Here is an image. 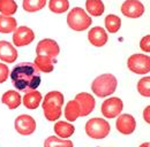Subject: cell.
Returning <instances> with one entry per match:
<instances>
[{"label":"cell","instance_id":"1","mask_svg":"<svg viewBox=\"0 0 150 147\" xmlns=\"http://www.w3.org/2000/svg\"><path fill=\"white\" fill-rule=\"evenodd\" d=\"M13 85L20 91H33L40 85V74L31 62H22L9 73Z\"/></svg>","mask_w":150,"mask_h":147},{"label":"cell","instance_id":"2","mask_svg":"<svg viewBox=\"0 0 150 147\" xmlns=\"http://www.w3.org/2000/svg\"><path fill=\"white\" fill-rule=\"evenodd\" d=\"M117 78L112 74H103L98 76L91 84V90L95 95L99 98H105L113 94L117 90Z\"/></svg>","mask_w":150,"mask_h":147},{"label":"cell","instance_id":"3","mask_svg":"<svg viewBox=\"0 0 150 147\" xmlns=\"http://www.w3.org/2000/svg\"><path fill=\"white\" fill-rule=\"evenodd\" d=\"M93 20L81 7H74L67 15V24L74 31H84L90 28Z\"/></svg>","mask_w":150,"mask_h":147},{"label":"cell","instance_id":"4","mask_svg":"<svg viewBox=\"0 0 150 147\" xmlns=\"http://www.w3.org/2000/svg\"><path fill=\"white\" fill-rule=\"evenodd\" d=\"M86 133L93 139L106 138L111 131V125L106 120L94 117L86 123Z\"/></svg>","mask_w":150,"mask_h":147},{"label":"cell","instance_id":"5","mask_svg":"<svg viewBox=\"0 0 150 147\" xmlns=\"http://www.w3.org/2000/svg\"><path fill=\"white\" fill-rule=\"evenodd\" d=\"M127 67L136 75H146L150 71V57L146 54H133L127 60Z\"/></svg>","mask_w":150,"mask_h":147},{"label":"cell","instance_id":"6","mask_svg":"<svg viewBox=\"0 0 150 147\" xmlns=\"http://www.w3.org/2000/svg\"><path fill=\"white\" fill-rule=\"evenodd\" d=\"M124 104L120 98H109L102 104V114L106 118H114L122 111Z\"/></svg>","mask_w":150,"mask_h":147},{"label":"cell","instance_id":"7","mask_svg":"<svg viewBox=\"0 0 150 147\" xmlns=\"http://www.w3.org/2000/svg\"><path fill=\"white\" fill-rule=\"evenodd\" d=\"M36 53L39 56H47L51 59H56L60 53V47L56 40L53 39H43L37 44Z\"/></svg>","mask_w":150,"mask_h":147},{"label":"cell","instance_id":"8","mask_svg":"<svg viewBox=\"0 0 150 147\" xmlns=\"http://www.w3.org/2000/svg\"><path fill=\"white\" fill-rule=\"evenodd\" d=\"M74 100L76 101V104H77V107H79V110H80V116L81 117L88 116L95 109L96 101H95L94 97L90 93L81 92V93L76 94Z\"/></svg>","mask_w":150,"mask_h":147},{"label":"cell","instance_id":"9","mask_svg":"<svg viewBox=\"0 0 150 147\" xmlns=\"http://www.w3.org/2000/svg\"><path fill=\"white\" fill-rule=\"evenodd\" d=\"M15 130L22 136H30L36 130V121L30 115H20L15 120Z\"/></svg>","mask_w":150,"mask_h":147},{"label":"cell","instance_id":"10","mask_svg":"<svg viewBox=\"0 0 150 147\" xmlns=\"http://www.w3.org/2000/svg\"><path fill=\"white\" fill-rule=\"evenodd\" d=\"M35 39V32L28 27H19L13 34V43L16 47H23L31 44Z\"/></svg>","mask_w":150,"mask_h":147},{"label":"cell","instance_id":"11","mask_svg":"<svg viewBox=\"0 0 150 147\" xmlns=\"http://www.w3.org/2000/svg\"><path fill=\"white\" fill-rule=\"evenodd\" d=\"M121 13L129 18H139L144 13V6L139 0H126L121 5Z\"/></svg>","mask_w":150,"mask_h":147},{"label":"cell","instance_id":"12","mask_svg":"<svg viewBox=\"0 0 150 147\" xmlns=\"http://www.w3.org/2000/svg\"><path fill=\"white\" fill-rule=\"evenodd\" d=\"M117 130L122 134H131L136 129V121L129 114H122L115 122Z\"/></svg>","mask_w":150,"mask_h":147},{"label":"cell","instance_id":"13","mask_svg":"<svg viewBox=\"0 0 150 147\" xmlns=\"http://www.w3.org/2000/svg\"><path fill=\"white\" fill-rule=\"evenodd\" d=\"M16 48L6 40H0V60L6 63H14L18 59Z\"/></svg>","mask_w":150,"mask_h":147},{"label":"cell","instance_id":"14","mask_svg":"<svg viewBox=\"0 0 150 147\" xmlns=\"http://www.w3.org/2000/svg\"><path fill=\"white\" fill-rule=\"evenodd\" d=\"M88 39L90 41V44L95 47H102L108 43V34L106 31L100 28V27H95L93 29H90L89 34H88Z\"/></svg>","mask_w":150,"mask_h":147},{"label":"cell","instance_id":"15","mask_svg":"<svg viewBox=\"0 0 150 147\" xmlns=\"http://www.w3.org/2000/svg\"><path fill=\"white\" fill-rule=\"evenodd\" d=\"M42 99H43V97H42L40 92L33 90V91L25 92V94L22 99V104L28 109H37L42 102Z\"/></svg>","mask_w":150,"mask_h":147},{"label":"cell","instance_id":"16","mask_svg":"<svg viewBox=\"0 0 150 147\" xmlns=\"http://www.w3.org/2000/svg\"><path fill=\"white\" fill-rule=\"evenodd\" d=\"M1 102L6 105L9 109H16L22 102L21 94L16 91H7L1 97Z\"/></svg>","mask_w":150,"mask_h":147},{"label":"cell","instance_id":"17","mask_svg":"<svg viewBox=\"0 0 150 147\" xmlns=\"http://www.w3.org/2000/svg\"><path fill=\"white\" fill-rule=\"evenodd\" d=\"M42 106H43L44 116H45V118H46L47 121L54 122V121L60 118L61 113H62V110H61L62 107H59V106H57V105L49 104V102H43Z\"/></svg>","mask_w":150,"mask_h":147},{"label":"cell","instance_id":"18","mask_svg":"<svg viewBox=\"0 0 150 147\" xmlns=\"http://www.w3.org/2000/svg\"><path fill=\"white\" fill-rule=\"evenodd\" d=\"M75 131V127L65 121H58L54 124V132L59 138H69Z\"/></svg>","mask_w":150,"mask_h":147},{"label":"cell","instance_id":"19","mask_svg":"<svg viewBox=\"0 0 150 147\" xmlns=\"http://www.w3.org/2000/svg\"><path fill=\"white\" fill-rule=\"evenodd\" d=\"M35 67L37 68L39 73H51L54 69V64H53V59L47 57V56H39L37 55L34 62Z\"/></svg>","mask_w":150,"mask_h":147},{"label":"cell","instance_id":"20","mask_svg":"<svg viewBox=\"0 0 150 147\" xmlns=\"http://www.w3.org/2000/svg\"><path fill=\"white\" fill-rule=\"evenodd\" d=\"M18 28L16 18L13 16L0 15V34H11L14 32Z\"/></svg>","mask_w":150,"mask_h":147},{"label":"cell","instance_id":"21","mask_svg":"<svg viewBox=\"0 0 150 147\" xmlns=\"http://www.w3.org/2000/svg\"><path fill=\"white\" fill-rule=\"evenodd\" d=\"M86 8L87 12L91 16H100L103 15L105 8L102 0H87L86 1Z\"/></svg>","mask_w":150,"mask_h":147},{"label":"cell","instance_id":"22","mask_svg":"<svg viewBox=\"0 0 150 147\" xmlns=\"http://www.w3.org/2000/svg\"><path fill=\"white\" fill-rule=\"evenodd\" d=\"M105 28L110 34H115L121 28V18L114 14H109L105 18Z\"/></svg>","mask_w":150,"mask_h":147},{"label":"cell","instance_id":"23","mask_svg":"<svg viewBox=\"0 0 150 147\" xmlns=\"http://www.w3.org/2000/svg\"><path fill=\"white\" fill-rule=\"evenodd\" d=\"M65 117L68 122H74L80 117V110L75 100H71L65 107Z\"/></svg>","mask_w":150,"mask_h":147},{"label":"cell","instance_id":"24","mask_svg":"<svg viewBox=\"0 0 150 147\" xmlns=\"http://www.w3.org/2000/svg\"><path fill=\"white\" fill-rule=\"evenodd\" d=\"M18 10V4L14 0H0V13L5 16H12Z\"/></svg>","mask_w":150,"mask_h":147},{"label":"cell","instance_id":"25","mask_svg":"<svg viewBox=\"0 0 150 147\" xmlns=\"http://www.w3.org/2000/svg\"><path fill=\"white\" fill-rule=\"evenodd\" d=\"M44 147H73V143L68 139H61L54 136H50L44 141Z\"/></svg>","mask_w":150,"mask_h":147},{"label":"cell","instance_id":"26","mask_svg":"<svg viewBox=\"0 0 150 147\" xmlns=\"http://www.w3.org/2000/svg\"><path fill=\"white\" fill-rule=\"evenodd\" d=\"M49 8L56 14H62L69 9V2L68 0H50Z\"/></svg>","mask_w":150,"mask_h":147},{"label":"cell","instance_id":"27","mask_svg":"<svg viewBox=\"0 0 150 147\" xmlns=\"http://www.w3.org/2000/svg\"><path fill=\"white\" fill-rule=\"evenodd\" d=\"M46 5V0H23V9L29 13H35L43 9Z\"/></svg>","mask_w":150,"mask_h":147},{"label":"cell","instance_id":"28","mask_svg":"<svg viewBox=\"0 0 150 147\" xmlns=\"http://www.w3.org/2000/svg\"><path fill=\"white\" fill-rule=\"evenodd\" d=\"M43 102H49V104L57 105L59 107H62V105H64V94L59 91L49 92L44 97V101Z\"/></svg>","mask_w":150,"mask_h":147},{"label":"cell","instance_id":"29","mask_svg":"<svg viewBox=\"0 0 150 147\" xmlns=\"http://www.w3.org/2000/svg\"><path fill=\"white\" fill-rule=\"evenodd\" d=\"M137 91L143 97H150V77L146 76L143 78H141L137 83Z\"/></svg>","mask_w":150,"mask_h":147},{"label":"cell","instance_id":"30","mask_svg":"<svg viewBox=\"0 0 150 147\" xmlns=\"http://www.w3.org/2000/svg\"><path fill=\"white\" fill-rule=\"evenodd\" d=\"M8 76H9V69H8L7 64L0 63V84L5 83L8 78Z\"/></svg>","mask_w":150,"mask_h":147},{"label":"cell","instance_id":"31","mask_svg":"<svg viewBox=\"0 0 150 147\" xmlns=\"http://www.w3.org/2000/svg\"><path fill=\"white\" fill-rule=\"evenodd\" d=\"M140 48L146 52V53H149L150 52V36L147 35L146 37H143L140 41Z\"/></svg>","mask_w":150,"mask_h":147},{"label":"cell","instance_id":"32","mask_svg":"<svg viewBox=\"0 0 150 147\" xmlns=\"http://www.w3.org/2000/svg\"><path fill=\"white\" fill-rule=\"evenodd\" d=\"M149 113H150V106H147V107H146V109L143 110V118L146 120V122H147V123H150Z\"/></svg>","mask_w":150,"mask_h":147},{"label":"cell","instance_id":"33","mask_svg":"<svg viewBox=\"0 0 150 147\" xmlns=\"http://www.w3.org/2000/svg\"><path fill=\"white\" fill-rule=\"evenodd\" d=\"M139 147H150V144L149 143H143V144H141Z\"/></svg>","mask_w":150,"mask_h":147}]
</instances>
